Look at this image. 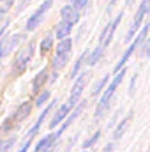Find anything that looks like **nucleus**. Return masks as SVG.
Returning a JSON list of instances; mask_svg holds the SVG:
<instances>
[{
    "label": "nucleus",
    "mask_w": 150,
    "mask_h": 152,
    "mask_svg": "<svg viewBox=\"0 0 150 152\" xmlns=\"http://www.w3.org/2000/svg\"><path fill=\"white\" fill-rule=\"evenodd\" d=\"M124 76H125V69H120L118 73H115V78L111 80L110 87H108V88L104 90V94L101 96V99H99V103H97V108H95V120L103 118V115L108 112V108H110V104H111L113 96H115V92H117L118 85L122 83Z\"/></svg>",
    "instance_id": "1"
},
{
    "label": "nucleus",
    "mask_w": 150,
    "mask_h": 152,
    "mask_svg": "<svg viewBox=\"0 0 150 152\" xmlns=\"http://www.w3.org/2000/svg\"><path fill=\"white\" fill-rule=\"evenodd\" d=\"M34 50H36V41H30L27 46H23V48L16 53V57H14V60H12V75L14 76L25 73V69H27V66H28L32 55H34Z\"/></svg>",
    "instance_id": "2"
},
{
    "label": "nucleus",
    "mask_w": 150,
    "mask_h": 152,
    "mask_svg": "<svg viewBox=\"0 0 150 152\" xmlns=\"http://www.w3.org/2000/svg\"><path fill=\"white\" fill-rule=\"evenodd\" d=\"M71 50H73V42H71L69 37L62 39V41L58 42L57 51H55V58H53V69H55V71L62 69V67L67 64V60H69V57H71Z\"/></svg>",
    "instance_id": "3"
},
{
    "label": "nucleus",
    "mask_w": 150,
    "mask_h": 152,
    "mask_svg": "<svg viewBox=\"0 0 150 152\" xmlns=\"http://www.w3.org/2000/svg\"><path fill=\"white\" fill-rule=\"evenodd\" d=\"M147 32H149V25L145 23V25H143V28H141V32H138V37L129 44V48L125 50V53L122 55V58H120V60H118V64L115 66V73H118L120 69H124V66H125V62L129 60V57L133 55V51H134V50H138V46H140L143 41H147Z\"/></svg>",
    "instance_id": "4"
},
{
    "label": "nucleus",
    "mask_w": 150,
    "mask_h": 152,
    "mask_svg": "<svg viewBox=\"0 0 150 152\" xmlns=\"http://www.w3.org/2000/svg\"><path fill=\"white\" fill-rule=\"evenodd\" d=\"M30 110H32V104L30 103H23L14 113L11 115L5 122H4V126H2V129L4 131H11V129H14V127H18L20 124H21V120H25L27 117H28V113H30Z\"/></svg>",
    "instance_id": "5"
},
{
    "label": "nucleus",
    "mask_w": 150,
    "mask_h": 152,
    "mask_svg": "<svg viewBox=\"0 0 150 152\" xmlns=\"http://www.w3.org/2000/svg\"><path fill=\"white\" fill-rule=\"evenodd\" d=\"M122 16H124V12H118V16L111 20L110 23H108V27L103 30V34H101V39H99V44H97V48L99 50H106L108 46H110V42H111L113 39V34H115V30H117V27H118V23L122 21Z\"/></svg>",
    "instance_id": "6"
},
{
    "label": "nucleus",
    "mask_w": 150,
    "mask_h": 152,
    "mask_svg": "<svg viewBox=\"0 0 150 152\" xmlns=\"http://www.w3.org/2000/svg\"><path fill=\"white\" fill-rule=\"evenodd\" d=\"M88 80H90V73H88V71H85V73H81L79 76H76V83H74V87H73V90H71V96H69L67 104H71V106L78 104L79 96L83 94V90H85Z\"/></svg>",
    "instance_id": "7"
},
{
    "label": "nucleus",
    "mask_w": 150,
    "mask_h": 152,
    "mask_svg": "<svg viewBox=\"0 0 150 152\" xmlns=\"http://www.w3.org/2000/svg\"><path fill=\"white\" fill-rule=\"evenodd\" d=\"M51 5H53V0H44V2L39 5L37 11H36V12L30 16V20L27 21V30H28V32H32V30H36V28H37V25L42 21V18L46 16V12L50 11V7H51Z\"/></svg>",
    "instance_id": "8"
},
{
    "label": "nucleus",
    "mask_w": 150,
    "mask_h": 152,
    "mask_svg": "<svg viewBox=\"0 0 150 152\" xmlns=\"http://www.w3.org/2000/svg\"><path fill=\"white\" fill-rule=\"evenodd\" d=\"M147 12H149V0H141V4H140V7H138V12H136V16H134V20H133V25H131V28L127 30L125 41H131V39L134 37V34L138 32V28H140L143 18L147 16Z\"/></svg>",
    "instance_id": "9"
},
{
    "label": "nucleus",
    "mask_w": 150,
    "mask_h": 152,
    "mask_svg": "<svg viewBox=\"0 0 150 152\" xmlns=\"http://www.w3.org/2000/svg\"><path fill=\"white\" fill-rule=\"evenodd\" d=\"M23 39H25L23 34H12V36H7V37L4 36V37L0 39V60H2L11 50H14ZM0 64H2V62H0Z\"/></svg>",
    "instance_id": "10"
},
{
    "label": "nucleus",
    "mask_w": 150,
    "mask_h": 152,
    "mask_svg": "<svg viewBox=\"0 0 150 152\" xmlns=\"http://www.w3.org/2000/svg\"><path fill=\"white\" fill-rule=\"evenodd\" d=\"M60 138V134H58V131H55V133H51V134H48V136H44L42 140H39L37 145H36V152H44L48 151V149H55V145H57V140Z\"/></svg>",
    "instance_id": "11"
},
{
    "label": "nucleus",
    "mask_w": 150,
    "mask_h": 152,
    "mask_svg": "<svg viewBox=\"0 0 150 152\" xmlns=\"http://www.w3.org/2000/svg\"><path fill=\"white\" fill-rule=\"evenodd\" d=\"M71 110H73V106H71V104H67V103H66V104H62V106L58 108V112L53 115V118H51V122H50V127H57V126H58V124L67 117V115L71 113Z\"/></svg>",
    "instance_id": "12"
},
{
    "label": "nucleus",
    "mask_w": 150,
    "mask_h": 152,
    "mask_svg": "<svg viewBox=\"0 0 150 152\" xmlns=\"http://www.w3.org/2000/svg\"><path fill=\"white\" fill-rule=\"evenodd\" d=\"M60 14H62L64 21H67V23H71V25H74L76 21H79V12H78L76 9H73L71 5H64L62 11H60Z\"/></svg>",
    "instance_id": "13"
},
{
    "label": "nucleus",
    "mask_w": 150,
    "mask_h": 152,
    "mask_svg": "<svg viewBox=\"0 0 150 152\" xmlns=\"http://www.w3.org/2000/svg\"><path fill=\"white\" fill-rule=\"evenodd\" d=\"M133 115H134L133 112H129V113L124 117V120L117 126V129H115V133H113V138H115V140H118V138H122V136H124L125 129H127V127H129V124L133 122Z\"/></svg>",
    "instance_id": "14"
},
{
    "label": "nucleus",
    "mask_w": 150,
    "mask_h": 152,
    "mask_svg": "<svg viewBox=\"0 0 150 152\" xmlns=\"http://www.w3.org/2000/svg\"><path fill=\"white\" fill-rule=\"evenodd\" d=\"M71 30H73V25L62 20V21H60V23L57 25V28H55V36H57V37L62 41V39H67V37H69Z\"/></svg>",
    "instance_id": "15"
},
{
    "label": "nucleus",
    "mask_w": 150,
    "mask_h": 152,
    "mask_svg": "<svg viewBox=\"0 0 150 152\" xmlns=\"http://www.w3.org/2000/svg\"><path fill=\"white\" fill-rule=\"evenodd\" d=\"M87 55H88V51H83V53H81V57L74 62V66H73V69H71V78H76V76H78L79 69H81V67H83V64L87 62Z\"/></svg>",
    "instance_id": "16"
},
{
    "label": "nucleus",
    "mask_w": 150,
    "mask_h": 152,
    "mask_svg": "<svg viewBox=\"0 0 150 152\" xmlns=\"http://www.w3.org/2000/svg\"><path fill=\"white\" fill-rule=\"evenodd\" d=\"M14 143H16V136L5 138V140H0V152H9Z\"/></svg>",
    "instance_id": "17"
},
{
    "label": "nucleus",
    "mask_w": 150,
    "mask_h": 152,
    "mask_svg": "<svg viewBox=\"0 0 150 152\" xmlns=\"http://www.w3.org/2000/svg\"><path fill=\"white\" fill-rule=\"evenodd\" d=\"M99 138H101V133H99V131H95V133H94V134H92L88 140H85V142H83V145H81V147L87 151V149H90V147H92V145H94V143L99 140Z\"/></svg>",
    "instance_id": "18"
},
{
    "label": "nucleus",
    "mask_w": 150,
    "mask_h": 152,
    "mask_svg": "<svg viewBox=\"0 0 150 152\" xmlns=\"http://www.w3.org/2000/svg\"><path fill=\"white\" fill-rule=\"evenodd\" d=\"M51 46H53V37H51V36L44 37L42 42H41V53H48V51L51 50Z\"/></svg>",
    "instance_id": "19"
},
{
    "label": "nucleus",
    "mask_w": 150,
    "mask_h": 152,
    "mask_svg": "<svg viewBox=\"0 0 150 152\" xmlns=\"http://www.w3.org/2000/svg\"><path fill=\"white\" fill-rule=\"evenodd\" d=\"M108 78H110V76H104L103 80H99V81H97V85H95V87H94V90H92V97H95V96H99V94H101L103 87L108 83Z\"/></svg>",
    "instance_id": "20"
},
{
    "label": "nucleus",
    "mask_w": 150,
    "mask_h": 152,
    "mask_svg": "<svg viewBox=\"0 0 150 152\" xmlns=\"http://www.w3.org/2000/svg\"><path fill=\"white\" fill-rule=\"evenodd\" d=\"M46 80V71H41L37 75V78L34 80V83H32V88H34V92H39V88H41V83Z\"/></svg>",
    "instance_id": "21"
},
{
    "label": "nucleus",
    "mask_w": 150,
    "mask_h": 152,
    "mask_svg": "<svg viewBox=\"0 0 150 152\" xmlns=\"http://www.w3.org/2000/svg\"><path fill=\"white\" fill-rule=\"evenodd\" d=\"M103 53H104L103 50L95 48V50H94V53H92V55H90V58H88V64H90V66H95V64L99 62V58L103 57Z\"/></svg>",
    "instance_id": "22"
},
{
    "label": "nucleus",
    "mask_w": 150,
    "mask_h": 152,
    "mask_svg": "<svg viewBox=\"0 0 150 152\" xmlns=\"http://www.w3.org/2000/svg\"><path fill=\"white\" fill-rule=\"evenodd\" d=\"M87 4H88V0H71V7L76 11H81Z\"/></svg>",
    "instance_id": "23"
},
{
    "label": "nucleus",
    "mask_w": 150,
    "mask_h": 152,
    "mask_svg": "<svg viewBox=\"0 0 150 152\" xmlns=\"http://www.w3.org/2000/svg\"><path fill=\"white\" fill-rule=\"evenodd\" d=\"M48 97H50V92H48V90H44V92L39 96L37 99H36V106H37V108H39V106H42V104L48 101Z\"/></svg>",
    "instance_id": "24"
},
{
    "label": "nucleus",
    "mask_w": 150,
    "mask_h": 152,
    "mask_svg": "<svg viewBox=\"0 0 150 152\" xmlns=\"http://www.w3.org/2000/svg\"><path fill=\"white\" fill-rule=\"evenodd\" d=\"M7 27H9V20H7V21L2 25V28H0V39L4 37V34H5V28H7Z\"/></svg>",
    "instance_id": "25"
},
{
    "label": "nucleus",
    "mask_w": 150,
    "mask_h": 152,
    "mask_svg": "<svg viewBox=\"0 0 150 152\" xmlns=\"http://www.w3.org/2000/svg\"><path fill=\"white\" fill-rule=\"evenodd\" d=\"M103 152H113V143H108V145L103 149Z\"/></svg>",
    "instance_id": "26"
},
{
    "label": "nucleus",
    "mask_w": 150,
    "mask_h": 152,
    "mask_svg": "<svg viewBox=\"0 0 150 152\" xmlns=\"http://www.w3.org/2000/svg\"><path fill=\"white\" fill-rule=\"evenodd\" d=\"M133 2H134V0H127V5H133Z\"/></svg>",
    "instance_id": "27"
}]
</instances>
